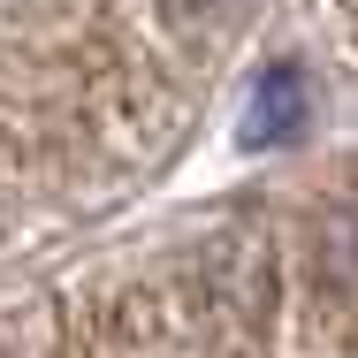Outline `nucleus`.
Returning <instances> with one entry per match:
<instances>
[{"label":"nucleus","instance_id":"obj_1","mask_svg":"<svg viewBox=\"0 0 358 358\" xmlns=\"http://www.w3.org/2000/svg\"><path fill=\"white\" fill-rule=\"evenodd\" d=\"M297 122H305V76L275 62V69L252 76V92H244V122H236V145L244 152H267V145H289L297 138Z\"/></svg>","mask_w":358,"mask_h":358}]
</instances>
